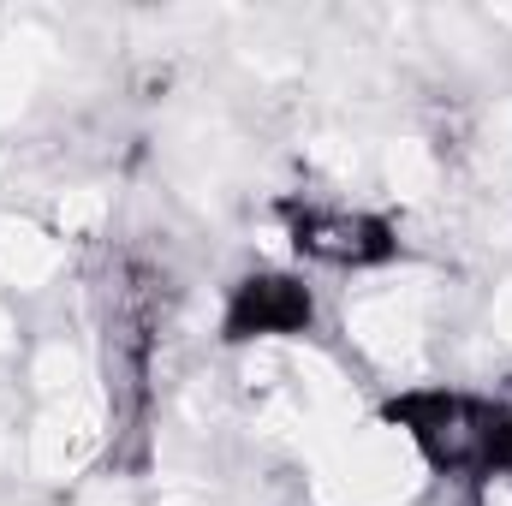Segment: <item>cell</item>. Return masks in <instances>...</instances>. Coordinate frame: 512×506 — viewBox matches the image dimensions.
Segmentation results:
<instances>
[{
  "instance_id": "obj_1",
  "label": "cell",
  "mask_w": 512,
  "mask_h": 506,
  "mask_svg": "<svg viewBox=\"0 0 512 506\" xmlns=\"http://www.w3.org/2000/svg\"><path fill=\"white\" fill-rule=\"evenodd\" d=\"M423 483V459L405 429L346 423L316 447V495L328 506H399Z\"/></svg>"
},
{
  "instance_id": "obj_2",
  "label": "cell",
  "mask_w": 512,
  "mask_h": 506,
  "mask_svg": "<svg viewBox=\"0 0 512 506\" xmlns=\"http://www.w3.org/2000/svg\"><path fill=\"white\" fill-rule=\"evenodd\" d=\"M262 405V429L280 441H310L322 447L328 435H340L352 417V387L340 381V370L316 352H268L262 358V381H256Z\"/></svg>"
},
{
  "instance_id": "obj_3",
  "label": "cell",
  "mask_w": 512,
  "mask_h": 506,
  "mask_svg": "<svg viewBox=\"0 0 512 506\" xmlns=\"http://www.w3.org/2000/svg\"><path fill=\"white\" fill-rule=\"evenodd\" d=\"M429 280L423 274H405V280H382L370 286L352 310H346V328L352 340L387 364V370H417L423 364V328H429Z\"/></svg>"
},
{
  "instance_id": "obj_4",
  "label": "cell",
  "mask_w": 512,
  "mask_h": 506,
  "mask_svg": "<svg viewBox=\"0 0 512 506\" xmlns=\"http://www.w3.org/2000/svg\"><path fill=\"white\" fill-rule=\"evenodd\" d=\"M96 453H102V393L90 381V387L42 405L36 429H30V471L36 477H78Z\"/></svg>"
},
{
  "instance_id": "obj_5",
  "label": "cell",
  "mask_w": 512,
  "mask_h": 506,
  "mask_svg": "<svg viewBox=\"0 0 512 506\" xmlns=\"http://www.w3.org/2000/svg\"><path fill=\"white\" fill-rule=\"evenodd\" d=\"M60 268V245L36 227V221H18V215H0V280L12 286H42L48 274Z\"/></svg>"
},
{
  "instance_id": "obj_6",
  "label": "cell",
  "mask_w": 512,
  "mask_h": 506,
  "mask_svg": "<svg viewBox=\"0 0 512 506\" xmlns=\"http://www.w3.org/2000/svg\"><path fill=\"white\" fill-rule=\"evenodd\" d=\"M42 60H48V36H36V30H6L0 36V120H18L30 108Z\"/></svg>"
},
{
  "instance_id": "obj_7",
  "label": "cell",
  "mask_w": 512,
  "mask_h": 506,
  "mask_svg": "<svg viewBox=\"0 0 512 506\" xmlns=\"http://www.w3.org/2000/svg\"><path fill=\"white\" fill-rule=\"evenodd\" d=\"M382 173H387V185H393L399 203H423V197H435V185H441V167H435V155H429L423 137H399V143H387Z\"/></svg>"
},
{
  "instance_id": "obj_8",
  "label": "cell",
  "mask_w": 512,
  "mask_h": 506,
  "mask_svg": "<svg viewBox=\"0 0 512 506\" xmlns=\"http://www.w3.org/2000/svg\"><path fill=\"white\" fill-rule=\"evenodd\" d=\"M36 393H42V405L48 399H66V393H78V387H90V364H84V352L72 346V340H48L42 352H36Z\"/></svg>"
},
{
  "instance_id": "obj_9",
  "label": "cell",
  "mask_w": 512,
  "mask_h": 506,
  "mask_svg": "<svg viewBox=\"0 0 512 506\" xmlns=\"http://www.w3.org/2000/svg\"><path fill=\"white\" fill-rule=\"evenodd\" d=\"M102 209H108L102 191H90V185H84V191H66V197H60V227H66V233H90V227L102 221Z\"/></svg>"
},
{
  "instance_id": "obj_10",
  "label": "cell",
  "mask_w": 512,
  "mask_h": 506,
  "mask_svg": "<svg viewBox=\"0 0 512 506\" xmlns=\"http://www.w3.org/2000/svg\"><path fill=\"white\" fill-rule=\"evenodd\" d=\"M489 149H495V161L512 167V102H501V108L489 114Z\"/></svg>"
},
{
  "instance_id": "obj_11",
  "label": "cell",
  "mask_w": 512,
  "mask_h": 506,
  "mask_svg": "<svg viewBox=\"0 0 512 506\" xmlns=\"http://www.w3.org/2000/svg\"><path fill=\"white\" fill-rule=\"evenodd\" d=\"M495 334L512 346V280L501 286V298H495Z\"/></svg>"
},
{
  "instance_id": "obj_12",
  "label": "cell",
  "mask_w": 512,
  "mask_h": 506,
  "mask_svg": "<svg viewBox=\"0 0 512 506\" xmlns=\"http://www.w3.org/2000/svg\"><path fill=\"white\" fill-rule=\"evenodd\" d=\"M84 506H131V489H114V483H102V489H90Z\"/></svg>"
},
{
  "instance_id": "obj_13",
  "label": "cell",
  "mask_w": 512,
  "mask_h": 506,
  "mask_svg": "<svg viewBox=\"0 0 512 506\" xmlns=\"http://www.w3.org/2000/svg\"><path fill=\"white\" fill-rule=\"evenodd\" d=\"M6 340H12V322H6V310H0V346H6Z\"/></svg>"
}]
</instances>
